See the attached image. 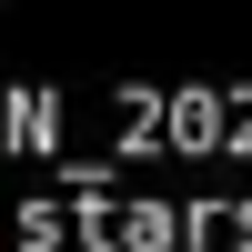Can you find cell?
<instances>
[{
    "instance_id": "1",
    "label": "cell",
    "mask_w": 252,
    "mask_h": 252,
    "mask_svg": "<svg viewBox=\"0 0 252 252\" xmlns=\"http://www.w3.org/2000/svg\"><path fill=\"white\" fill-rule=\"evenodd\" d=\"M20 232L40 252L91 242V252H182V242H232L252 252V202H31Z\"/></svg>"
}]
</instances>
